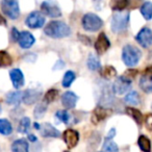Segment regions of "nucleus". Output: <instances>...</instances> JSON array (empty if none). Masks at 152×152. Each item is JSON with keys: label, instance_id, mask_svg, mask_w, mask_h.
Masks as SVG:
<instances>
[{"label": "nucleus", "instance_id": "20", "mask_svg": "<svg viewBox=\"0 0 152 152\" xmlns=\"http://www.w3.org/2000/svg\"><path fill=\"white\" fill-rule=\"evenodd\" d=\"M125 112H126V114L128 115V116H130L131 118H132L133 120L137 122V124H139V125L143 124L144 116L139 110H137V108H134V107H130V106H128V107H126Z\"/></svg>", "mask_w": 152, "mask_h": 152}, {"label": "nucleus", "instance_id": "19", "mask_svg": "<svg viewBox=\"0 0 152 152\" xmlns=\"http://www.w3.org/2000/svg\"><path fill=\"white\" fill-rule=\"evenodd\" d=\"M22 98H23V93L21 91H14L10 92L7 95V103L10 105H19L20 102L22 101Z\"/></svg>", "mask_w": 152, "mask_h": 152}, {"label": "nucleus", "instance_id": "4", "mask_svg": "<svg viewBox=\"0 0 152 152\" xmlns=\"http://www.w3.org/2000/svg\"><path fill=\"white\" fill-rule=\"evenodd\" d=\"M81 24L86 31H98L103 26V21L99 16L93 13H88L83 17Z\"/></svg>", "mask_w": 152, "mask_h": 152}, {"label": "nucleus", "instance_id": "39", "mask_svg": "<svg viewBox=\"0 0 152 152\" xmlns=\"http://www.w3.org/2000/svg\"><path fill=\"white\" fill-rule=\"evenodd\" d=\"M143 76H147V77H152V66H148L143 72Z\"/></svg>", "mask_w": 152, "mask_h": 152}, {"label": "nucleus", "instance_id": "25", "mask_svg": "<svg viewBox=\"0 0 152 152\" xmlns=\"http://www.w3.org/2000/svg\"><path fill=\"white\" fill-rule=\"evenodd\" d=\"M87 66L91 71H97L101 68L100 59L95 54H90L89 58L87 61Z\"/></svg>", "mask_w": 152, "mask_h": 152}, {"label": "nucleus", "instance_id": "17", "mask_svg": "<svg viewBox=\"0 0 152 152\" xmlns=\"http://www.w3.org/2000/svg\"><path fill=\"white\" fill-rule=\"evenodd\" d=\"M40 132L41 135L44 137H58L61 135L59 130H57L50 123H44L43 125H41Z\"/></svg>", "mask_w": 152, "mask_h": 152}, {"label": "nucleus", "instance_id": "42", "mask_svg": "<svg viewBox=\"0 0 152 152\" xmlns=\"http://www.w3.org/2000/svg\"><path fill=\"white\" fill-rule=\"evenodd\" d=\"M79 37V39H80L81 40V42L83 43V44H86V45H88V46H89V45H91V41H90V39L89 38H87V37H85V36H78Z\"/></svg>", "mask_w": 152, "mask_h": 152}, {"label": "nucleus", "instance_id": "31", "mask_svg": "<svg viewBox=\"0 0 152 152\" xmlns=\"http://www.w3.org/2000/svg\"><path fill=\"white\" fill-rule=\"evenodd\" d=\"M76 78V75L73 71H67L64 75V78H63V87L64 88H70L71 85L73 83V81L75 80Z\"/></svg>", "mask_w": 152, "mask_h": 152}, {"label": "nucleus", "instance_id": "29", "mask_svg": "<svg viewBox=\"0 0 152 152\" xmlns=\"http://www.w3.org/2000/svg\"><path fill=\"white\" fill-rule=\"evenodd\" d=\"M55 117H56L57 120L63 122L64 124H69V123H71V120H72V116L69 114V112L66 110H57L56 114H55Z\"/></svg>", "mask_w": 152, "mask_h": 152}, {"label": "nucleus", "instance_id": "10", "mask_svg": "<svg viewBox=\"0 0 152 152\" xmlns=\"http://www.w3.org/2000/svg\"><path fill=\"white\" fill-rule=\"evenodd\" d=\"M63 139L69 149L76 147L79 142V132L75 129L68 128L63 132Z\"/></svg>", "mask_w": 152, "mask_h": 152}, {"label": "nucleus", "instance_id": "1", "mask_svg": "<svg viewBox=\"0 0 152 152\" xmlns=\"http://www.w3.org/2000/svg\"><path fill=\"white\" fill-rule=\"evenodd\" d=\"M44 32L52 39H63L71 34V28L61 21H51L45 26Z\"/></svg>", "mask_w": 152, "mask_h": 152}, {"label": "nucleus", "instance_id": "46", "mask_svg": "<svg viewBox=\"0 0 152 152\" xmlns=\"http://www.w3.org/2000/svg\"><path fill=\"white\" fill-rule=\"evenodd\" d=\"M0 113H1V106H0Z\"/></svg>", "mask_w": 152, "mask_h": 152}, {"label": "nucleus", "instance_id": "22", "mask_svg": "<svg viewBox=\"0 0 152 152\" xmlns=\"http://www.w3.org/2000/svg\"><path fill=\"white\" fill-rule=\"evenodd\" d=\"M137 145L143 152H151V142L146 135H140L137 139Z\"/></svg>", "mask_w": 152, "mask_h": 152}, {"label": "nucleus", "instance_id": "3", "mask_svg": "<svg viewBox=\"0 0 152 152\" xmlns=\"http://www.w3.org/2000/svg\"><path fill=\"white\" fill-rule=\"evenodd\" d=\"M129 23V13L128 12H116L113 15L110 21V28L115 34L123 31L127 28Z\"/></svg>", "mask_w": 152, "mask_h": 152}, {"label": "nucleus", "instance_id": "26", "mask_svg": "<svg viewBox=\"0 0 152 152\" xmlns=\"http://www.w3.org/2000/svg\"><path fill=\"white\" fill-rule=\"evenodd\" d=\"M141 14L144 17V19L146 20H151L152 19V2L150 1H146L142 4L141 9Z\"/></svg>", "mask_w": 152, "mask_h": 152}, {"label": "nucleus", "instance_id": "24", "mask_svg": "<svg viewBox=\"0 0 152 152\" xmlns=\"http://www.w3.org/2000/svg\"><path fill=\"white\" fill-rule=\"evenodd\" d=\"M140 88L145 93H152V77L142 76L140 79Z\"/></svg>", "mask_w": 152, "mask_h": 152}, {"label": "nucleus", "instance_id": "15", "mask_svg": "<svg viewBox=\"0 0 152 152\" xmlns=\"http://www.w3.org/2000/svg\"><path fill=\"white\" fill-rule=\"evenodd\" d=\"M42 96L41 91L34 89H28L26 90L23 93V98H22V101L26 104V105H31V104L36 103L39 99Z\"/></svg>", "mask_w": 152, "mask_h": 152}, {"label": "nucleus", "instance_id": "16", "mask_svg": "<svg viewBox=\"0 0 152 152\" xmlns=\"http://www.w3.org/2000/svg\"><path fill=\"white\" fill-rule=\"evenodd\" d=\"M36 42L34 37L30 34L29 31H21L20 32L19 39H18V43H19L20 47L23 49H28L32 46Z\"/></svg>", "mask_w": 152, "mask_h": 152}, {"label": "nucleus", "instance_id": "33", "mask_svg": "<svg viewBox=\"0 0 152 152\" xmlns=\"http://www.w3.org/2000/svg\"><path fill=\"white\" fill-rule=\"evenodd\" d=\"M30 128V119L28 117H23L20 120L18 125V131L20 133H27V131Z\"/></svg>", "mask_w": 152, "mask_h": 152}, {"label": "nucleus", "instance_id": "38", "mask_svg": "<svg viewBox=\"0 0 152 152\" xmlns=\"http://www.w3.org/2000/svg\"><path fill=\"white\" fill-rule=\"evenodd\" d=\"M12 40L14 41V42H18V39H19V36H20V32L18 31V29L16 27H13L12 28Z\"/></svg>", "mask_w": 152, "mask_h": 152}, {"label": "nucleus", "instance_id": "6", "mask_svg": "<svg viewBox=\"0 0 152 152\" xmlns=\"http://www.w3.org/2000/svg\"><path fill=\"white\" fill-rule=\"evenodd\" d=\"M130 87H131V80L129 78H127L126 76L122 75L116 78L114 85H113V91L117 95H123L126 92H128Z\"/></svg>", "mask_w": 152, "mask_h": 152}, {"label": "nucleus", "instance_id": "12", "mask_svg": "<svg viewBox=\"0 0 152 152\" xmlns=\"http://www.w3.org/2000/svg\"><path fill=\"white\" fill-rule=\"evenodd\" d=\"M94 46H95V50L98 54H103L110 49V42L104 32H100Z\"/></svg>", "mask_w": 152, "mask_h": 152}, {"label": "nucleus", "instance_id": "27", "mask_svg": "<svg viewBox=\"0 0 152 152\" xmlns=\"http://www.w3.org/2000/svg\"><path fill=\"white\" fill-rule=\"evenodd\" d=\"M13 132V126L7 119H0V133L3 135H10Z\"/></svg>", "mask_w": 152, "mask_h": 152}, {"label": "nucleus", "instance_id": "11", "mask_svg": "<svg viewBox=\"0 0 152 152\" xmlns=\"http://www.w3.org/2000/svg\"><path fill=\"white\" fill-rule=\"evenodd\" d=\"M110 110H107L106 107L103 106H97L95 107V110L92 113V117H91V121L94 125H98L100 122L104 121L108 116L110 115Z\"/></svg>", "mask_w": 152, "mask_h": 152}, {"label": "nucleus", "instance_id": "9", "mask_svg": "<svg viewBox=\"0 0 152 152\" xmlns=\"http://www.w3.org/2000/svg\"><path fill=\"white\" fill-rule=\"evenodd\" d=\"M135 41L143 48H148L152 45V30L148 27L142 28L135 36Z\"/></svg>", "mask_w": 152, "mask_h": 152}, {"label": "nucleus", "instance_id": "2", "mask_svg": "<svg viewBox=\"0 0 152 152\" xmlns=\"http://www.w3.org/2000/svg\"><path fill=\"white\" fill-rule=\"evenodd\" d=\"M142 57V52L139 48L133 45H125L122 50V59L124 64L128 67L135 66Z\"/></svg>", "mask_w": 152, "mask_h": 152}, {"label": "nucleus", "instance_id": "35", "mask_svg": "<svg viewBox=\"0 0 152 152\" xmlns=\"http://www.w3.org/2000/svg\"><path fill=\"white\" fill-rule=\"evenodd\" d=\"M58 96V91L56 89H50L46 92L44 96V102L45 103H51V102L55 101V99L57 98Z\"/></svg>", "mask_w": 152, "mask_h": 152}, {"label": "nucleus", "instance_id": "37", "mask_svg": "<svg viewBox=\"0 0 152 152\" xmlns=\"http://www.w3.org/2000/svg\"><path fill=\"white\" fill-rule=\"evenodd\" d=\"M137 70H134V69H128V71L125 72L124 76H126L127 78H129L131 80V79L134 78L135 76H137Z\"/></svg>", "mask_w": 152, "mask_h": 152}, {"label": "nucleus", "instance_id": "44", "mask_svg": "<svg viewBox=\"0 0 152 152\" xmlns=\"http://www.w3.org/2000/svg\"><path fill=\"white\" fill-rule=\"evenodd\" d=\"M0 25H3V26L7 25V20H5V18L1 14H0Z\"/></svg>", "mask_w": 152, "mask_h": 152}, {"label": "nucleus", "instance_id": "8", "mask_svg": "<svg viewBox=\"0 0 152 152\" xmlns=\"http://www.w3.org/2000/svg\"><path fill=\"white\" fill-rule=\"evenodd\" d=\"M25 24L29 28H32V29L41 28L45 24V17L40 12H32L27 16V18L25 20Z\"/></svg>", "mask_w": 152, "mask_h": 152}, {"label": "nucleus", "instance_id": "30", "mask_svg": "<svg viewBox=\"0 0 152 152\" xmlns=\"http://www.w3.org/2000/svg\"><path fill=\"white\" fill-rule=\"evenodd\" d=\"M13 64V58L9 52L0 50V67H9Z\"/></svg>", "mask_w": 152, "mask_h": 152}, {"label": "nucleus", "instance_id": "5", "mask_svg": "<svg viewBox=\"0 0 152 152\" xmlns=\"http://www.w3.org/2000/svg\"><path fill=\"white\" fill-rule=\"evenodd\" d=\"M1 10L7 18L16 20L20 16V7L18 0H2Z\"/></svg>", "mask_w": 152, "mask_h": 152}, {"label": "nucleus", "instance_id": "13", "mask_svg": "<svg viewBox=\"0 0 152 152\" xmlns=\"http://www.w3.org/2000/svg\"><path fill=\"white\" fill-rule=\"evenodd\" d=\"M10 77H11L12 83H13V87L15 89H21L24 86V83H25V79H24V75L23 72L21 71L18 68H15V69H12L10 71Z\"/></svg>", "mask_w": 152, "mask_h": 152}, {"label": "nucleus", "instance_id": "32", "mask_svg": "<svg viewBox=\"0 0 152 152\" xmlns=\"http://www.w3.org/2000/svg\"><path fill=\"white\" fill-rule=\"evenodd\" d=\"M102 152H119V147L113 140H105L102 146Z\"/></svg>", "mask_w": 152, "mask_h": 152}, {"label": "nucleus", "instance_id": "14", "mask_svg": "<svg viewBox=\"0 0 152 152\" xmlns=\"http://www.w3.org/2000/svg\"><path fill=\"white\" fill-rule=\"evenodd\" d=\"M77 101H78V96L74 92L68 91L61 95V104L67 110H71V108L75 107Z\"/></svg>", "mask_w": 152, "mask_h": 152}, {"label": "nucleus", "instance_id": "45", "mask_svg": "<svg viewBox=\"0 0 152 152\" xmlns=\"http://www.w3.org/2000/svg\"><path fill=\"white\" fill-rule=\"evenodd\" d=\"M34 129H37V130H40V128H41V125L39 124V123H34Z\"/></svg>", "mask_w": 152, "mask_h": 152}, {"label": "nucleus", "instance_id": "7", "mask_svg": "<svg viewBox=\"0 0 152 152\" xmlns=\"http://www.w3.org/2000/svg\"><path fill=\"white\" fill-rule=\"evenodd\" d=\"M41 11H42V13L44 15L48 16L50 18H58L61 16V11L58 7V5L55 2H53V1H50V0L42 2Z\"/></svg>", "mask_w": 152, "mask_h": 152}, {"label": "nucleus", "instance_id": "21", "mask_svg": "<svg viewBox=\"0 0 152 152\" xmlns=\"http://www.w3.org/2000/svg\"><path fill=\"white\" fill-rule=\"evenodd\" d=\"M129 5V0H110V7L115 12H123Z\"/></svg>", "mask_w": 152, "mask_h": 152}, {"label": "nucleus", "instance_id": "41", "mask_svg": "<svg viewBox=\"0 0 152 152\" xmlns=\"http://www.w3.org/2000/svg\"><path fill=\"white\" fill-rule=\"evenodd\" d=\"M65 67V63H64V61H61V59H58L57 61V63L55 64V67L53 68L54 70H58V69H61V68Z\"/></svg>", "mask_w": 152, "mask_h": 152}, {"label": "nucleus", "instance_id": "47", "mask_svg": "<svg viewBox=\"0 0 152 152\" xmlns=\"http://www.w3.org/2000/svg\"><path fill=\"white\" fill-rule=\"evenodd\" d=\"M64 152H70V151H67V150H66V151H64Z\"/></svg>", "mask_w": 152, "mask_h": 152}, {"label": "nucleus", "instance_id": "43", "mask_svg": "<svg viewBox=\"0 0 152 152\" xmlns=\"http://www.w3.org/2000/svg\"><path fill=\"white\" fill-rule=\"evenodd\" d=\"M28 137V141L32 142V143H34V142L38 141V137H37L34 134H31V133H30V134H28V137Z\"/></svg>", "mask_w": 152, "mask_h": 152}, {"label": "nucleus", "instance_id": "23", "mask_svg": "<svg viewBox=\"0 0 152 152\" xmlns=\"http://www.w3.org/2000/svg\"><path fill=\"white\" fill-rule=\"evenodd\" d=\"M124 101L129 105H139L140 104V95L137 91H130L124 98Z\"/></svg>", "mask_w": 152, "mask_h": 152}, {"label": "nucleus", "instance_id": "28", "mask_svg": "<svg viewBox=\"0 0 152 152\" xmlns=\"http://www.w3.org/2000/svg\"><path fill=\"white\" fill-rule=\"evenodd\" d=\"M100 75H101L103 78L110 79L117 75V71L113 66L107 65V66H104L103 68H101V70H100Z\"/></svg>", "mask_w": 152, "mask_h": 152}, {"label": "nucleus", "instance_id": "34", "mask_svg": "<svg viewBox=\"0 0 152 152\" xmlns=\"http://www.w3.org/2000/svg\"><path fill=\"white\" fill-rule=\"evenodd\" d=\"M46 110H47V103H45L44 101L41 102V103H39L38 105L36 106L34 110V118H36V119H41L45 115Z\"/></svg>", "mask_w": 152, "mask_h": 152}, {"label": "nucleus", "instance_id": "40", "mask_svg": "<svg viewBox=\"0 0 152 152\" xmlns=\"http://www.w3.org/2000/svg\"><path fill=\"white\" fill-rule=\"evenodd\" d=\"M115 135H116V129H115V128H112L110 131H108L107 134H106L105 140H113V139H114Z\"/></svg>", "mask_w": 152, "mask_h": 152}, {"label": "nucleus", "instance_id": "36", "mask_svg": "<svg viewBox=\"0 0 152 152\" xmlns=\"http://www.w3.org/2000/svg\"><path fill=\"white\" fill-rule=\"evenodd\" d=\"M144 122H145V126L147 127L148 130L152 131V114L146 115V117L144 118Z\"/></svg>", "mask_w": 152, "mask_h": 152}, {"label": "nucleus", "instance_id": "18", "mask_svg": "<svg viewBox=\"0 0 152 152\" xmlns=\"http://www.w3.org/2000/svg\"><path fill=\"white\" fill-rule=\"evenodd\" d=\"M13 152H29V145L25 139L16 140L11 146Z\"/></svg>", "mask_w": 152, "mask_h": 152}]
</instances>
